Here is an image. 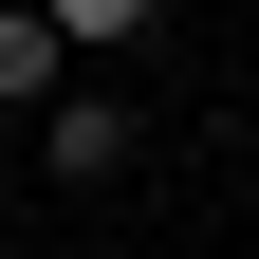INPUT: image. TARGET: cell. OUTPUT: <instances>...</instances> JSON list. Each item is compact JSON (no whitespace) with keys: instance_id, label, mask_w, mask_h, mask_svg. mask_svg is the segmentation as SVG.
<instances>
[{"instance_id":"obj_3","label":"cell","mask_w":259,"mask_h":259,"mask_svg":"<svg viewBox=\"0 0 259 259\" xmlns=\"http://www.w3.org/2000/svg\"><path fill=\"white\" fill-rule=\"evenodd\" d=\"M37 19H56V56H130L148 19H167V0H37Z\"/></svg>"},{"instance_id":"obj_2","label":"cell","mask_w":259,"mask_h":259,"mask_svg":"<svg viewBox=\"0 0 259 259\" xmlns=\"http://www.w3.org/2000/svg\"><path fill=\"white\" fill-rule=\"evenodd\" d=\"M56 74H74L56 19H37V0H0V111H56Z\"/></svg>"},{"instance_id":"obj_1","label":"cell","mask_w":259,"mask_h":259,"mask_svg":"<svg viewBox=\"0 0 259 259\" xmlns=\"http://www.w3.org/2000/svg\"><path fill=\"white\" fill-rule=\"evenodd\" d=\"M37 167L56 185H111L130 167V111H111V93H56V111H37Z\"/></svg>"}]
</instances>
